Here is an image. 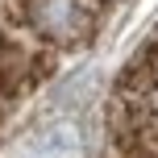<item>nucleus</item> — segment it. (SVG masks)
<instances>
[{"mask_svg": "<svg viewBox=\"0 0 158 158\" xmlns=\"http://www.w3.org/2000/svg\"><path fill=\"white\" fill-rule=\"evenodd\" d=\"M25 17L54 46H83L96 33V13L87 0H25Z\"/></svg>", "mask_w": 158, "mask_h": 158, "instance_id": "f257e3e1", "label": "nucleus"}]
</instances>
